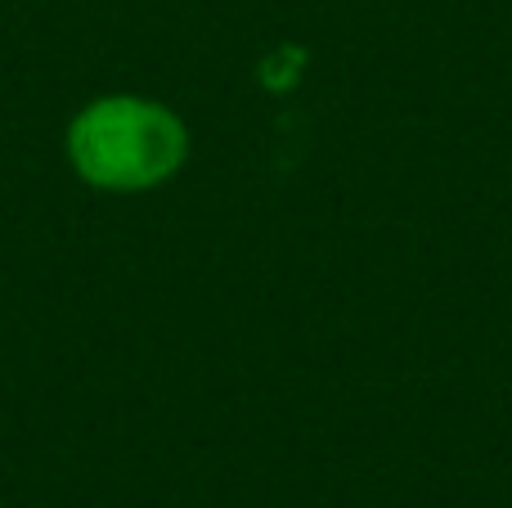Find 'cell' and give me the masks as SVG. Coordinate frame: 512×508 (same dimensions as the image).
Segmentation results:
<instances>
[{
  "instance_id": "6da1fadb",
  "label": "cell",
  "mask_w": 512,
  "mask_h": 508,
  "mask_svg": "<svg viewBox=\"0 0 512 508\" xmlns=\"http://www.w3.org/2000/svg\"><path fill=\"white\" fill-rule=\"evenodd\" d=\"M189 131L171 108L135 95H108L81 108L68 131V158L77 176L95 189H153L180 171Z\"/></svg>"
}]
</instances>
